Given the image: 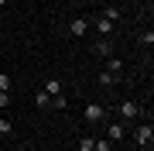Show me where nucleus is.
I'll return each mask as SVG.
<instances>
[{
    "mask_svg": "<svg viewBox=\"0 0 154 151\" xmlns=\"http://www.w3.org/2000/svg\"><path fill=\"white\" fill-rule=\"evenodd\" d=\"M140 45H144V48H151V45H154V31H151V28H147V31H140Z\"/></svg>",
    "mask_w": 154,
    "mask_h": 151,
    "instance_id": "13",
    "label": "nucleus"
},
{
    "mask_svg": "<svg viewBox=\"0 0 154 151\" xmlns=\"http://www.w3.org/2000/svg\"><path fill=\"white\" fill-rule=\"evenodd\" d=\"M93 141H96V137H89V134L79 137V151H93Z\"/></svg>",
    "mask_w": 154,
    "mask_h": 151,
    "instance_id": "16",
    "label": "nucleus"
},
{
    "mask_svg": "<svg viewBox=\"0 0 154 151\" xmlns=\"http://www.w3.org/2000/svg\"><path fill=\"white\" fill-rule=\"evenodd\" d=\"M4 106H11V93H4V90H0V110H4Z\"/></svg>",
    "mask_w": 154,
    "mask_h": 151,
    "instance_id": "19",
    "label": "nucleus"
},
{
    "mask_svg": "<svg viewBox=\"0 0 154 151\" xmlns=\"http://www.w3.org/2000/svg\"><path fill=\"white\" fill-rule=\"evenodd\" d=\"M82 117H86L89 124H103V120H106V110H103V106H99V103H86Z\"/></svg>",
    "mask_w": 154,
    "mask_h": 151,
    "instance_id": "4",
    "label": "nucleus"
},
{
    "mask_svg": "<svg viewBox=\"0 0 154 151\" xmlns=\"http://www.w3.org/2000/svg\"><path fill=\"white\" fill-rule=\"evenodd\" d=\"M45 93H48V96H58V93H62V83H58L55 76H48V79H45Z\"/></svg>",
    "mask_w": 154,
    "mask_h": 151,
    "instance_id": "10",
    "label": "nucleus"
},
{
    "mask_svg": "<svg viewBox=\"0 0 154 151\" xmlns=\"http://www.w3.org/2000/svg\"><path fill=\"white\" fill-rule=\"evenodd\" d=\"M106 72H116V76H120L123 72V58L120 55H110V58H106Z\"/></svg>",
    "mask_w": 154,
    "mask_h": 151,
    "instance_id": "9",
    "label": "nucleus"
},
{
    "mask_svg": "<svg viewBox=\"0 0 154 151\" xmlns=\"http://www.w3.org/2000/svg\"><path fill=\"white\" fill-rule=\"evenodd\" d=\"M34 103H38V106H48V103H51V96L45 93V90H38V93H34Z\"/></svg>",
    "mask_w": 154,
    "mask_h": 151,
    "instance_id": "14",
    "label": "nucleus"
},
{
    "mask_svg": "<svg viewBox=\"0 0 154 151\" xmlns=\"http://www.w3.org/2000/svg\"><path fill=\"white\" fill-rule=\"evenodd\" d=\"M4 4H7V0H0V7H4Z\"/></svg>",
    "mask_w": 154,
    "mask_h": 151,
    "instance_id": "20",
    "label": "nucleus"
},
{
    "mask_svg": "<svg viewBox=\"0 0 154 151\" xmlns=\"http://www.w3.org/2000/svg\"><path fill=\"white\" fill-rule=\"evenodd\" d=\"M134 141H137V148H151V141H154V127H151V124H140V127L134 131Z\"/></svg>",
    "mask_w": 154,
    "mask_h": 151,
    "instance_id": "2",
    "label": "nucleus"
},
{
    "mask_svg": "<svg viewBox=\"0 0 154 151\" xmlns=\"http://www.w3.org/2000/svg\"><path fill=\"white\" fill-rule=\"evenodd\" d=\"M11 131H14V127H11V120H7V117H0V134H11Z\"/></svg>",
    "mask_w": 154,
    "mask_h": 151,
    "instance_id": "18",
    "label": "nucleus"
},
{
    "mask_svg": "<svg viewBox=\"0 0 154 151\" xmlns=\"http://www.w3.org/2000/svg\"><path fill=\"white\" fill-rule=\"evenodd\" d=\"M123 137H127V124H123V120L106 124V141H113V144H116V141H123Z\"/></svg>",
    "mask_w": 154,
    "mask_h": 151,
    "instance_id": "3",
    "label": "nucleus"
},
{
    "mask_svg": "<svg viewBox=\"0 0 154 151\" xmlns=\"http://www.w3.org/2000/svg\"><path fill=\"white\" fill-rule=\"evenodd\" d=\"M0 90L11 93V76H7V72H0Z\"/></svg>",
    "mask_w": 154,
    "mask_h": 151,
    "instance_id": "17",
    "label": "nucleus"
},
{
    "mask_svg": "<svg viewBox=\"0 0 154 151\" xmlns=\"http://www.w3.org/2000/svg\"><path fill=\"white\" fill-rule=\"evenodd\" d=\"M48 106H51V110H65V96H62V93H58V96H51V103H48Z\"/></svg>",
    "mask_w": 154,
    "mask_h": 151,
    "instance_id": "15",
    "label": "nucleus"
},
{
    "mask_svg": "<svg viewBox=\"0 0 154 151\" xmlns=\"http://www.w3.org/2000/svg\"><path fill=\"white\" fill-rule=\"evenodd\" d=\"M93 55H96V58H110V55H113V41H110V38L93 41Z\"/></svg>",
    "mask_w": 154,
    "mask_h": 151,
    "instance_id": "5",
    "label": "nucleus"
},
{
    "mask_svg": "<svg viewBox=\"0 0 154 151\" xmlns=\"http://www.w3.org/2000/svg\"><path fill=\"white\" fill-rule=\"evenodd\" d=\"M99 17H106V21H120V7H103V14H99Z\"/></svg>",
    "mask_w": 154,
    "mask_h": 151,
    "instance_id": "11",
    "label": "nucleus"
},
{
    "mask_svg": "<svg viewBox=\"0 0 154 151\" xmlns=\"http://www.w3.org/2000/svg\"><path fill=\"white\" fill-rule=\"evenodd\" d=\"M86 31H89V21H86V17H72V21H69V34H72V38H82Z\"/></svg>",
    "mask_w": 154,
    "mask_h": 151,
    "instance_id": "6",
    "label": "nucleus"
},
{
    "mask_svg": "<svg viewBox=\"0 0 154 151\" xmlns=\"http://www.w3.org/2000/svg\"><path fill=\"white\" fill-rule=\"evenodd\" d=\"M116 113H120L123 124H130V120H137L140 113H144V106H140L137 100H123V103H116Z\"/></svg>",
    "mask_w": 154,
    "mask_h": 151,
    "instance_id": "1",
    "label": "nucleus"
},
{
    "mask_svg": "<svg viewBox=\"0 0 154 151\" xmlns=\"http://www.w3.org/2000/svg\"><path fill=\"white\" fill-rule=\"evenodd\" d=\"M96 83L103 86V90H113V86L120 83V76H116V72H106V69H99V72H96Z\"/></svg>",
    "mask_w": 154,
    "mask_h": 151,
    "instance_id": "7",
    "label": "nucleus"
},
{
    "mask_svg": "<svg viewBox=\"0 0 154 151\" xmlns=\"http://www.w3.org/2000/svg\"><path fill=\"white\" fill-rule=\"evenodd\" d=\"M93 151H113V141L99 137V141H93Z\"/></svg>",
    "mask_w": 154,
    "mask_h": 151,
    "instance_id": "12",
    "label": "nucleus"
},
{
    "mask_svg": "<svg viewBox=\"0 0 154 151\" xmlns=\"http://www.w3.org/2000/svg\"><path fill=\"white\" fill-rule=\"evenodd\" d=\"M93 28L103 34V38H110V34H113V21H106V17H96V21H93Z\"/></svg>",
    "mask_w": 154,
    "mask_h": 151,
    "instance_id": "8",
    "label": "nucleus"
}]
</instances>
